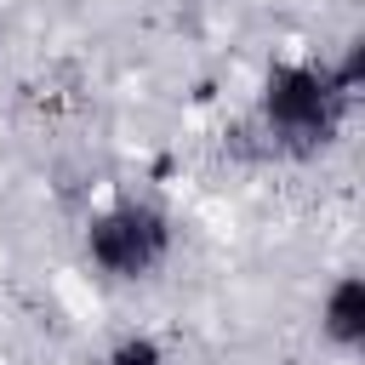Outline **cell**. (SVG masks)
Listing matches in <instances>:
<instances>
[{"instance_id": "3", "label": "cell", "mask_w": 365, "mask_h": 365, "mask_svg": "<svg viewBox=\"0 0 365 365\" xmlns=\"http://www.w3.org/2000/svg\"><path fill=\"white\" fill-rule=\"evenodd\" d=\"M319 336L336 354H359L365 348V279L359 274H336L319 297Z\"/></svg>"}, {"instance_id": "1", "label": "cell", "mask_w": 365, "mask_h": 365, "mask_svg": "<svg viewBox=\"0 0 365 365\" xmlns=\"http://www.w3.org/2000/svg\"><path fill=\"white\" fill-rule=\"evenodd\" d=\"M348 108H354V91L331 74V63H308V57H279L262 68V86H257V120L262 131L308 160V154H325L342 125H348Z\"/></svg>"}, {"instance_id": "2", "label": "cell", "mask_w": 365, "mask_h": 365, "mask_svg": "<svg viewBox=\"0 0 365 365\" xmlns=\"http://www.w3.org/2000/svg\"><path fill=\"white\" fill-rule=\"evenodd\" d=\"M177 228L171 211L154 200H108L103 211L86 217L80 251L91 262V274H103L108 285H143L171 262Z\"/></svg>"}, {"instance_id": "4", "label": "cell", "mask_w": 365, "mask_h": 365, "mask_svg": "<svg viewBox=\"0 0 365 365\" xmlns=\"http://www.w3.org/2000/svg\"><path fill=\"white\" fill-rule=\"evenodd\" d=\"M103 365H171V354H165L160 336H148V331H125V336L103 354Z\"/></svg>"}]
</instances>
